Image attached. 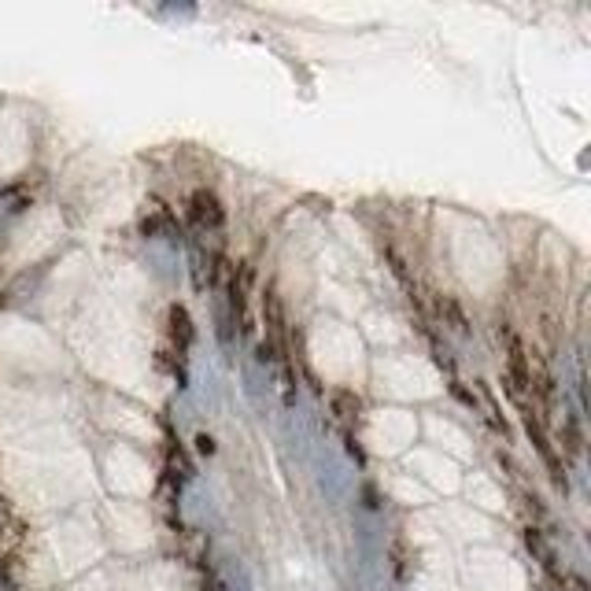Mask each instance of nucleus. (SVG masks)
I'll return each instance as SVG.
<instances>
[{
	"label": "nucleus",
	"instance_id": "1",
	"mask_svg": "<svg viewBox=\"0 0 591 591\" xmlns=\"http://www.w3.org/2000/svg\"><path fill=\"white\" fill-rule=\"evenodd\" d=\"M189 218H193L200 230H218V226L226 222V215H222L215 193H207V189L193 193V200H189Z\"/></svg>",
	"mask_w": 591,
	"mask_h": 591
}]
</instances>
